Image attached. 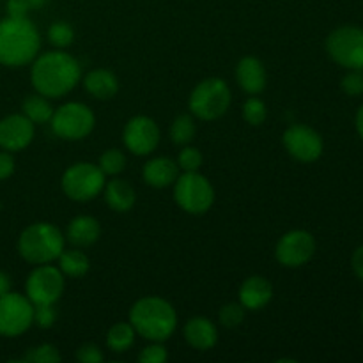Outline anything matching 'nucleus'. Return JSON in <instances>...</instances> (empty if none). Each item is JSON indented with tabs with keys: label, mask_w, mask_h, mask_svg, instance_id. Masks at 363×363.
Listing matches in <instances>:
<instances>
[{
	"label": "nucleus",
	"mask_w": 363,
	"mask_h": 363,
	"mask_svg": "<svg viewBox=\"0 0 363 363\" xmlns=\"http://www.w3.org/2000/svg\"><path fill=\"white\" fill-rule=\"evenodd\" d=\"M52 131L60 140H84L92 133L96 126V116L87 105L80 101H67L55 108L52 121Z\"/></svg>",
	"instance_id": "nucleus-8"
},
{
	"label": "nucleus",
	"mask_w": 363,
	"mask_h": 363,
	"mask_svg": "<svg viewBox=\"0 0 363 363\" xmlns=\"http://www.w3.org/2000/svg\"><path fill=\"white\" fill-rule=\"evenodd\" d=\"M106 176L96 163L78 162L64 170L60 188L64 195L74 202H89L103 194Z\"/></svg>",
	"instance_id": "nucleus-6"
},
{
	"label": "nucleus",
	"mask_w": 363,
	"mask_h": 363,
	"mask_svg": "<svg viewBox=\"0 0 363 363\" xmlns=\"http://www.w3.org/2000/svg\"><path fill=\"white\" fill-rule=\"evenodd\" d=\"M82 80V66L77 57L64 50L45 52L32 60L30 82L35 92L50 99L69 94Z\"/></svg>",
	"instance_id": "nucleus-1"
},
{
	"label": "nucleus",
	"mask_w": 363,
	"mask_h": 363,
	"mask_svg": "<svg viewBox=\"0 0 363 363\" xmlns=\"http://www.w3.org/2000/svg\"><path fill=\"white\" fill-rule=\"evenodd\" d=\"M177 176H179V165L167 156H156V158L149 160L142 169V177H144L145 184L152 188L170 186L176 183Z\"/></svg>",
	"instance_id": "nucleus-19"
},
{
	"label": "nucleus",
	"mask_w": 363,
	"mask_h": 363,
	"mask_svg": "<svg viewBox=\"0 0 363 363\" xmlns=\"http://www.w3.org/2000/svg\"><path fill=\"white\" fill-rule=\"evenodd\" d=\"M25 2L28 4V7L30 9H34V7H43L46 4V0H25Z\"/></svg>",
	"instance_id": "nucleus-42"
},
{
	"label": "nucleus",
	"mask_w": 363,
	"mask_h": 363,
	"mask_svg": "<svg viewBox=\"0 0 363 363\" xmlns=\"http://www.w3.org/2000/svg\"><path fill=\"white\" fill-rule=\"evenodd\" d=\"M98 167L105 176H119L124 169H126V156L121 149H106L101 156H99Z\"/></svg>",
	"instance_id": "nucleus-27"
},
{
	"label": "nucleus",
	"mask_w": 363,
	"mask_h": 363,
	"mask_svg": "<svg viewBox=\"0 0 363 363\" xmlns=\"http://www.w3.org/2000/svg\"><path fill=\"white\" fill-rule=\"evenodd\" d=\"M162 138L158 124L147 116H135L126 123L123 130L124 147L135 156H149L156 151Z\"/></svg>",
	"instance_id": "nucleus-14"
},
{
	"label": "nucleus",
	"mask_w": 363,
	"mask_h": 363,
	"mask_svg": "<svg viewBox=\"0 0 363 363\" xmlns=\"http://www.w3.org/2000/svg\"><path fill=\"white\" fill-rule=\"evenodd\" d=\"M135 339H137V332L131 323H116L106 333V346L113 353H126L133 347Z\"/></svg>",
	"instance_id": "nucleus-25"
},
{
	"label": "nucleus",
	"mask_w": 363,
	"mask_h": 363,
	"mask_svg": "<svg viewBox=\"0 0 363 363\" xmlns=\"http://www.w3.org/2000/svg\"><path fill=\"white\" fill-rule=\"evenodd\" d=\"M268 116V108L266 103L257 96H250L243 105V119L247 121L250 126H261Z\"/></svg>",
	"instance_id": "nucleus-29"
},
{
	"label": "nucleus",
	"mask_w": 363,
	"mask_h": 363,
	"mask_svg": "<svg viewBox=\"0 0 363 363\" xmlns=\"http://www.w3.org/2000/svg\"><path fill=\"white\" fill-rule=\"evenodd\" d=\"M66 277L59 268L50 264H38L27 277L25 296L32 305H55L62 298Z\"/></svg>",
	"instance_id": "nucleus-10"
},
{
	"label": "nucleus",
	"mask_w": 363,
	"mask_h": 363,
	"mask_svg": "<svg viewBox=\"0 0 363 363\" xmlns=\"http://www.w3.org/2000/svg\"><path fill=\"white\" fill-rule=\"evenodd\" d=\"M362 325H363V311H362Z\"/></svg>",
	"instance_id": "nucleus-43"
},
{
	"label": "nucleus",
	"mask_w": 363,
	"mask_h": 363,
	"mask_svg": "<svg viewBox=\"0 0 363 363\" xmlns=\"http://www.w3.org/2000/svg\"><path fill=\"white\" fill-rule=\"evenodd\" d=\"M340 87L351 98L363 96V69H347L340 82Z\"/></svg>",
	"instance_id": "nucleus-33"
},
{
	"label": "nucleus",
	"mask_w": 363,
	"mask_h": 363,
	"mask_svg": "<svg viewBox=\"0 0 363 363\" xmlns=\"http://www.w3.org/2000/svg\"><path fill=\"white\" fill-rule=\"evenodd\" d=\"M28 4L25 0H9L7 2V16H27Z\"/></svg>",
	"instance_id": "nucleus-38"
},
{
	"label": "nucleus",
	"mask_w": 363,
	"mask_h": 363,
	"mask_svg": "<svg viewBox=\"0 0 363 363\" xmlns=\"http://www.w3.org/2000/svg\"><path fill=\"white\" fill-rule=\"evenodd\" d=\"M103 197H105L106 206H108L112 211L116 213H128L137 202V194H135V188L131 186L128 181L119 179H110L108 183H105L103 188Z\"/></svg>",
	"instance_id": "nucleus-22"
},
{
	"label": "nucleus",
	"mask_w": 363,
	"mask_h": 363,
	"mask_svg": "<svg viewBox=\"0 0 363 363\" xmlns=\"http://www.w3.org/2000/svg\"><path fill=\"white\" fill-rule=\"evenodd\" d=\"M77 360L82 363H101L105 360V354L96 344H82L77 350Z\"/></svg>",
	"instance_id": "nucleus-36"
},
{
	"label": "nucleus",
	"mask_w": 363,
	"mask_h": 363,
	"mask_svg": "<svg viewBox=\"0 0 363 363\" xmlns=\"http://www.w3.org/2000/svg\"><path fill=\"white\" fill-rule=\"evenodd\" d=\"M174 201L188 215H204L213 208L215 188L201 172H183L174 183Z\"/></svg>",
	"instance_id": "nucleus-7"
},
{
	"label": "nucleus",
	"mask_w": 363,
	"mask_h": 363,
	"mask_svg": "<svg viewBox=\"0 0 363 363\" xmlns=\"http://www.w3.org/2000/svg\"><path fill=\"white\" fill-rule=\"evenodd\" d=\"M14 174V158L13 152L9 151H0V181L9 179Z\"/></svg>",
	"instance_id": "nucleus-37"
},
{
	"label": "nucleus",
	"mask_w": 363,
	"mask_h": 363,
	"mask_svg": "<svg viewBox=\"0 0 363 363\" xmlns=\"http://www.w3.org/2000/svg\"><path fill=\"white\" fill-rule=\"evenodd\" d=\"M197 133L195 119L190 113H181L170 124V138L176 145H188Z\"/></svg>",
	"instance_id": "nucleus-26"
},
{
	"label": "nucleus",
	"mask_w": 363,
	"mask_h": 363,
	"mask_svg": "<svg viewBox=\"0 0 363 363\" xmlns=\"http://www.w3.org/2000/svg\"><path fill=\"white\" fill-rule=\"evenodd\" d=\"M315 254V240L308 230L294 229L284 234L275 247V259L286 268H301Z\"/></svg>",
	"instance_id": "nucleus-12"
},
{
	"label": "nucleus",
	"mask_w": 363,
	"mask_h": 363,
	"mask_svg": "<svg viewBox=\"0 0 363 363\" xmlns=\"http://www.w3.org/2000/svg\"><path fill=\"white\" fill-rule=\"evenodd\" d=\"M46 38H48L50 45H53L59 50H64L67 48V46L73 45L74 30L67 21H55V23H52L48 27Z\"/></svg>",
	"instance_id": "nucleus-28"
},
{
	"label": "nucleus",
	"mask_w": 363,
	"mask_h": 363,
	"mask_svg": "<svg viewBox=\"0 0 363 363\" xmlns=\"http://www.w3.org/2000/svg\"><path fill=\"white\" fill-rule=\"evenodd\" d=\"M230 101H233V94L227 82L213 77L195 85L188 99V108L191 116H195V119L216 121L223 113H227Z\"/></svg>",
	"instance_id": "nucleus-5"
},
{
	"label": "nucleus",
	"mask_w": 363,
	"mask_h": 363,
	"mask_svg": "<svg viewBox=\"0 0 363 363\" xmlns=\"http://www.w3.org/2000/svg\"><path fill=\"white\" fill-rule=\"evenodd\" d=\"M55 305H34V325H38L43 330H48L55 325Z\"/></svg>",
	"instance_id": "nucleus-34"
},
{
	"label": "nucleus",
	"mask_w": 363,
	"mask_h": 363,
	"mask_svg": "<svg viewBox=\"0 0 363 363\" xmlns=\"http://www.w3.org/2000/svg\"><path fill=\"white\" fill-rule=\"evenodd\" d=\"M351 268H353L354 275H357L363 282V245L353 252V257H351Z\"/></svg>",
	"instance_id": "nucleus-39"
},
{
	"label": "nucleus",
	"mask_w": 363,
	"mask_h": 363,
	"mask_svg": "<svg viewBox=\"0 0 363 363\" xmlns=\"http://www.w3.org/2000/svg\"><path fill=\"white\" fill-rule=\"evenodd\" d=\"M169 358V351L165 350L162 342H152L147 347L142 350V353L138 354V362L142 363H163Z\"/></svg>",
	"instance_id": "nucleus-35"
},
{
	"label": "nucleus",
	"mask_w": 363,
	"mask_h": 363,
	"mask_svg": "<svg viewBox=\"0 0 363 363\" xmlns=\"http://www.w3.org/2000/svg\"><path fill=\"white\" fill-rule=\"evenodd\" d=\"M41 35L27 16H7L0 20V64L21 67L39 55Z\"/></svg>",
	"instance_id": "nucleus-2"
},
{
	"label": "nucleus",
	"mask_w": 363,
	"mask_h": 363,
	"mask_svg": "<svg viewBox=\"0 0 363 363\" xmlns=\"http://www.w3.org/2000/svg\"><path fill=\"white\" fill-rule=\"evenodd\" d=\"M130 323L137 335L151 342H165L177 328L176 308L160 296H145L130 308Z\"/></svg>",
	"instance_id": "nucleus-3"
},
{
	"label": "nucleus",
	"mask_w": 363,
	"mask_h": 363,
	"mask_svg": "<svg viewBox=\"0 0 363 363\" xmlns=\"http://www.w3.org/2000/svg\"><path fill=\"white\" fill-rule=\"evenodd\" d=\"M60 360L62 357L53 344H39V346L30 347L23 357V362L30 363H59Z\"/></svg>",
	"instance_id": "nucleus-30"
},
{
	"label": "nucleus",
	"mask_w": 363,
	"mask_h": 363,
	"mask_svg": "<svg viewBox=\"0 0 363 363\" xmlns=\"http://www.w3.org/2000/svg\"><path fill=\"white\" fill-rule=\"evenodd\" d=\"M53 112H55V110H53L52 103H50V98L39 94V92L30 94L28 98L23 99V103H21V113H23L27 119H30L34 124L50 123Z\"/></svg>",
	"instance_id": "nucleus-23"
},
{
	"label": "nucleus",
	"mask_w": 363,
	"mask_h": 363,
	"mask_svg": "<svg viewBox=\"0 0 363 363\" xmlns=\"http://www.w3.org/2000/svg\"><path fill=\"white\" fill-rule=\"evenodd\" d=\"M282 142L289 156L301 163L318 162L325 151V142L319 131L307 124H293L287 128L284 131Z\"/></svg>",
	"instance_id": "nucleus-13"
},
{
	"label": "nucleus",
	"mask_w": 363,
	"mask_h": 363,
	"mask_svg": "<svg viewBox=\"0 0 363 363\" xmlns=\"http://www.w3.org/2000/svg\"><path fill=\"white\" fill-rule=\"evenodd\" d=\"M57 261H59V269L64 273V277H69V279H80V277L87 275V272L91 269V261L82 250L64 248Z\"/></svg>",
	"instance_id": "nucleus-24"
},
{
	"label": "nucleus",
	"mask_w": 363,
	"mask_h": 363,
	"mask_svg": "<svg viewBox=\"0 0 363 363\" xmlns=\"http://www.w3.org/2000/svg\"><path fill=\"white\" fill-rule=\"evenodd\" d=\"M34 325V305L25 294L7 293L0 296V335L14 339Z\"/></svg>",
	"instance_id": "nucleus-11"
},
{
	"label": "nucleus",
	"mask_w": 363,
	"mask_h": 363,
	"mask_svg": "<svg viewBox=\"0 0 363 363\" xmlns=\"http://www.w3.org/2000/svg\"><path fill=\"white\" fill-rule=\"evenodd\" d=\"M236 80L247 94H261L266 87L264 64L261 62V59L254 55L243 57L236 66Z\"/></svg>",
	"instance_id": "nucleus-17"
},
{
	"label": "nucleus",
	"mask_w": 363,
	"mask_h": 363,
	"mask_svg": "<svg viewBox=\"0 0 363 363\" xmlns=\"http://www.w3.org/2000/svg\"><path fill=\"white\" fill-rule=\"evenodd\" d=\"M245 314H247V308L240 301H230L220 308L218 321L225 328H236L245 321Z\"/></svg>",
	"instance_id": "nucleus-31"
},
{
	"label": "nucleus",
	"mask_w": 363,
	"mask_h": 363,
	"mask_svg": "<svg viewBox=\"0 0 363 363\" xmlns=\"http://www.w3.org/2000/svg\"><path fill=\"white\" fill-rule=\"evenodd\" d=\"M11 287H13V280L7 275L6 272H0V296L11 293Z\"/></svg>",
	"instance_id": "nucleus-40"
},
{
	"label": "nucleus",
	"mask_w": 363,
	"mask_h": 363,
	"mask_svg": "<svg viewBox=\"0 0 363 363\" xmlns=\"http://www.w3.org/2000/svg\"><path fill=\"white\" fill-rule=\"evenodd\" d=\"M66 248V236L59 227L48 222L30 223L18 238V254L30 264H50Z\"/></svg>",
	"instance_id": "nucleus-4"
},
{
	"label": "nucleus",
	"mask_w": 363,
	"mask_h": 363,
	"mask_svg": "<svg viewBox=\"0 0 363 363\" xmlns=\"http://www.w3.org/2000/svg\"><path fill=\"white\" fill-rule=\"evenodd\" d=\"M273 286L268 279L261 275H252L241 284L240 303L247 311H261L272 301Z\"/></svg>",
	"instance_id": "nucleus-18"
},
{
	"label": "nucleus",
	"mask_w": 363,
	"mask_h": 363,
	"mask_svg": "<svg viewBox=\"0 0 363 363\" xmlns=\"http://www.w3.org/2000/svg\"><path fill=\"white\" fill-rule=\"evenodd\" d=\"M330 59L346 69H363V28L344 25L326 38Z\"/></svg>",
	"instance_id": "nucleus-9"
},
{
	"label": "nucleus",
	"mask_w": 363,
	"mask_h": 363,
	"mask_svg": "<svg viewBox=\"0 0 363 363\" xmlns=\"http://www.w3.org/2000/svg\"><path fill=\"white\" fill-rule=\"evenodd\" d=\"M202 152L199 151L197 147H191V145H184L183 149L177 155V165H179V170L183 172H197L202 167Z\"/></svg>",
	"instance_id": "nucleus-32"
},
{
	"label": "nucleus",
	"mask_w": 363,
	"mask_h": 363,
	"mask_svg": "<svg viewBox=\"0 0 363 363\" xmlns=\"http://www.w3.org/2000/svg\"><path fill=\"white\" fill-rule=\"evenodd\" d=\"M84 87L92 98L106 101L119 92V80L110 69L98 67V69H92L85 74Z\"/></svg>",
	"instance_id": "nucleus-21"
},
{
	"label": "nucleus",
	"mask_w": 363,
	"mask_h": 363,
	"mask_svg": "<svg viewBox=\"0 0 363 363\" xmlns=\"http://www.w3.org/2000/svg\"><path fill=\"white\" fill-rule=\"evenodd\" d=\"M183 335L184 340L199 351L213 350L218 342V328L211 319L204 315H195L188 319L183 328Z\"/></svg>",
	"instance_id": "nucleus-16"
},
{
	"label": "nucleus",
	"mask_w": 363,
	"mask_h": 363,
	"mask_svg": "<svg viewBox=\"0 0 363 363\" xmlns=\"http://www.w3.org/2000/svg\"><path fill=\"white\" fill-rule=\"evenodd\" d=\"M35 135V124L23 113H13L0 121V149L9 152L23 151Z\"/></svg>",
	"instance_id": "nucleus-15"
},
{
	"label": "nucleus",
	"mask_w": 363,
	"mask_h": 363,
	"mask_svg": "<svg viewBox=\"0 0 363 363\" xmlns=\"http://www.w3.org/2000/svg\"><path fill=\"white\" fill-rule=\"evenodd\" d=\"M354 123H357V131L358 135H360V138L363 140V105L358 108L357 112V119H354Z\"/></svg>",
	"instance_id": "nucleus-41"
},
{
	"label": "nucleus",
	"mask_w": 363,
	"mask_h": 363,
	"mask_svg": "<svg viewBox=\"0 0 363 363\" xmlns=\"http://www.w3.org/2000/svg\"><path fill=\"white\" fill-rule=\"evenodd\" d=\"M64 236H66V241H69L73 247H91L101 236V227H99V222L94 216L78 215L71 220Z\"/></svg>",
	"instance_id": "nucleus-20"
}]
</instances>
